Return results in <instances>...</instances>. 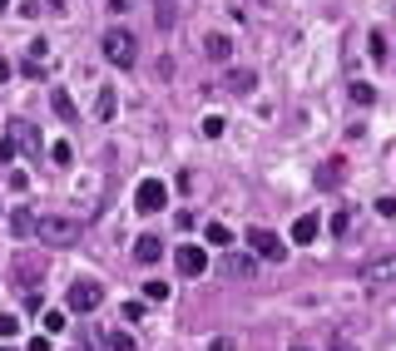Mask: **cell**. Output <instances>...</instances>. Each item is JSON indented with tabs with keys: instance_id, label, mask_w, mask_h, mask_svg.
<instances>
[{
	"instance_id": "cell-1",
	"label": "cell",
	"mask_w": 396,
	"mask_h": 351,
	"mask_svg": "<svg viewBox=\"0 0 396 351\" xmlns=\"http://www.w3.org/2000/svg\"><path fill=\"white\" fill-rule=\"evenodd\" d=\"M80 218H60V213H40L35 218V238L40 243H50V248H70V243H80Z\"/></svg>"
},
{
	"instance_id": "cell-2",
	"label": "cell",
	"mask_w": 396,
	"mask_h": 351,
	"mask_svg": "<svg viewBox=\"0 0 396 351\" xmlns=\"http://www.w3.org/2000/svg\"><path fill=\"white\" fill-rule=\"evenodd\" d=\"M99 50H104V60H109V65H119V70H134V60H139V45H134L129 30H109Z\"/></svg>"
},
{
	"instance_id": "cell-3",
	"label": "cell",
	"mask_w": 396,
	"mask_h": 351,
	"mask_svg": "<svg viewBox=\"0 0 396 351\" xmlns=\"http://www.w3.org/2000/svg\"><path fill=\"white\" fill-rule=\"evenodd\" d=\"M104 302V287L94 282V277H80V282H70V292H65V312H94Z\"/></svg>"
},
{
	"instance_id": "cell-4",
	"label": "cell",
	"mask_w": 396,
	"mask_h": 351,
	"mask_svg": "<svg viewBox=\"0 0 396 351\" xmlns=\"http://www.w3.org/2000/svg\"><path fill=\"white\" fill-rule=\"evenodd\" d=\"M248 248H253V257H267V262H282V257H288L282 238H277V232H267V227H253V232H248Z\"/></svg>"
},
{
	"instance_id": "cell-5",
	"label": "cell",
	"mask_w": 396,
	"mask_h": 351,
	"mask_svg": "<svg viewBox=\"0 0 396 351\" xmlns=\"http://www.w3.org/2000/svg\"><path fill=\"white\" fill-rule=\"evenodd\" d=\"M163 203H168L163 179H144V184H139V193H134V208H139V213H159Z\"/></svg>"
},
{
	"instance_id": "cell-6",
	"label": "cell",
	"mask_w": 396,
	"mask_h": 351,
	"mask_svg": "<svg viewBox=\"0 0 396 351\" xmlns=\"http://www.w3.org/2000/svg\"><path fill=\"white\" fill-rule=\"evenodd\" d=\"M174 262H179L184 277H203V272H208V253H203L198 243H184V248L174 253Z\"/></svg>"
},
{
	"instance_id": "cell-7",
	"label": "cell",
	"mask_w": 396,
	"mask_h": 351,
	"mask_svg": "<svg viewBox=\"0 0 396 351\" xmlns=\"http://www.w3.org/2000/svg\"><path fill=\"white\" fill-rule=\"evenodd\" d=\"M6 134H10L15 144H25V149L40 158V129H35V124H25V119H10V129H6Z\"/></svg>"
},
{
	"instance_id": "cell-8",
	"label": "cell",
	"mask_w": 396,
	"mask_h": 351,
	"mask_svg": "<svg viewBox=\"0 0 396 351\" xmlns=\"http://www.w3.org/2000/svg\"><path fill=\"white\" fill-rule=\"evenodd\" d=\"M347 179V158H327L322 168H317V188H337Z\"/></svg>"
},
{
	"instance_id": "cell-9",
	"label": "cell",
	"mask_w": 396,
	"mask_h": 351,
	"mask_svg": "<svg viewBox=\"0 0 396 351\" xmlns=\"http://www.w3.org/2000/svg\"><path fill=\"white\" fill-rule=\"evenodd\" d=\"M317 232H322V223H317V213H302L298 223H293V243H317Z\"/></svg>"
},
{
	"instance_id": "cell-10",
	"label": "cell",
	"mask_w": 396,
	"mask_h": 351,
	"mask_svg": "<svg viewBox=\"0 0 396 351\" xmlns=\"http://www.w3.org/2000/svg\"><path fill=\"white\" fill-rule=\"evenodd\" d=\"M35 277H45V267H35V257H20V262H15V282H20L25 292H35Z\"/></svg>"
},
{
	"instance_id": "cell-11",
	"label": "cell",
	"mask_w": 396,
	"mask_h": 351,
	"mask_svg": "<svg viewBox=\"0 0 396 351\" xmlns=\"http://www.w3.org/2000/svg\"><path fill=\"white\" fill-rule=\"evenodd\" d=\"M10 232H15V238H35V213L30 208H15L10 213Z\"/></svg>"
},
{
	"instance_id": "cell-12",
	"label": "cell",
	"mask_w": 396,
	"mask_h": 351,
	"mask_svg": "<svg viewBox=\"0 0 396 351\" xmlns=\"http://www.w3.org/2000/svg\"><path fill=\"white\" fill-rule=\"evenodd\" d=\"M228 89H233V94H253V89H258V75H253V70H228Z\"/></svg>"
},
{
	"instance_id": "cell-13",
	"label": "cell",
	"mask_w": 396,
	"mask_h": 351,
	"mask_svg": "<svg viewBox=\"0 0 396 351\" xmlns=\"http://www.w3.org/2000/svg\"><path fill=\"white\" fill-rule=\"evenodd\" d=\"M134 257L149 267V262H159V257H163V243H159V238H139V243H134Z\"/></svg>"
},
{
	"instance_id": "cell-14",
	"label": "cell",
	"mask_w": 396,
	"mask_h": 351,
	"mask_svg": "<svg viewBox=\"0 0 396 351\" xmlns=\"http://www.w3.org/2000/svg\"><path fill=\"white\" fill-rule=\"evenodd\" d=\"M203 50H208V60H228V54H233V40H228V35H208Z\"/></svg>"
},
{
	"instance_id": "cell-15",
	"label": "cell",
	"mask_w": 396,
	"mask_h": 351,
	"mask_svg": "<svg viewBox=\"0 0 396 351\" xmlns=\"http://www.w3.org/2000/svg\"><path fill=\"white\" fill-rule=\"evenodd\" d=\"M50 104H54V114H60V119H70V124L80 119V109H75V99H70L65 89H54V94H50Z\"/></svg>"
},
{
	"instance_id": "cell-16",
	"label": "cell",
	"mask_w": 396,
	"mask_h": 351,
	"mask_svg": "<svg viewBox=\"0 0 396 351\" xmlns=\"http://www.w3.org/2000/svg\"><path fill=\"white\" fill-rule=\"evenodd\" d=\"M228 272H233V277H253V272H258V257H253V253H233V257H228Z\"/></svg>"
},
{
	"instance_id": "cell-17",
	"label": "cell",
	"mask_w": 396,
	"mask_h": 351,
	"mask_svg": "<svg viewBox=\"0 0 396 351\" xmlns=\"http://www.w3.org/2000/svg\"><path fill=\"white\" fill-rule=\"evenodd\" d=\"M94 119H104V124L115 119V89H109V84H104V89H99V99H94Z\"/></svg>"
},
{
	"instance_id": "cell-18",
	"label": "cell",
	"mask_w": 396,
	"mask_h": 351,
	"mask_svg": "<svg viewBox=\"0 0 396 351\" xmlns=\"http://www.w3.org/2000/svg\"><path fill=\"white\" fill-rule=\"evenodd\" d=\"M362 277H396V253H391V257H376V262H367V267H362Z\"/></svg>"
},
{
	"instance_id": "cell-19",
	"label": "cell",
	"mask_w": 396,
	"mask_h": 351,
	"mask_svg": "<svg viewBox=\"0 0 396 351\" xmlns=\"http://www.w3.org/2000/svg\"><path fill=\"white\" fill-rule=\"evenodd\" d=\"M203 238H208L213 248H233V232L223 227V223H208V227H203Z\"/></svg>"
},
{
	"instance_id": "cell-20",
	"label": "cell",
	"mask_w": 396,
	"mask_h": 351,
	"mask_svg": "<svg viewBox=\"0 0 396 351\" xmlns=\"http://www.w3.org/2000/svg\"><path fill=\"white\" fill-rule=\"evenodd\" d=\"M367 54H372L376 65H386V54H391V50H386V35H381V30H372V35H367Z\"/></svg>"
},
{
	"instance_id": "cell-21",
	"label": "cell",
	"mask_w": 396,
	"mask_h": 351,
	"mask_svg": "<svg viewBox=\"0 0 396 351\" xmlns=\"http://www.w3.org/2000/svg\"><path fill=\"white\" fill-rule=\"evenodd\" d=\"M144 297H149V302H168V297H174V287L159 282V277H149V282H144Z\"/></svg>"
},
{
	"instance_id": "cell-22",
	"label": "cell",
	"mask_w": 396,
	"mask_h": 351,
	"mask_svg": "<svg viewBox=\"0 0 396 351\" xmlns=\"http://www.w3.org/2000/svg\"><path fill=\"white\" fill-rule=\"evenodd\" d=\"M154 25H159V30L174 25V0H159V6H154Z\"/></svg>"
},
{
	"instance_id": "cell-23",
	"label": "cell",
	"mask_w": 396,
	"mask_h": 351,
	"mask_svg": "<svg viewBox=\"0 0 396 351\" xmlns=\"http://www.w3.org/2000/svg\"><path fill=\"white\" fill-rule=\"evenodd\" d=\"M70 327V312H45V331L54 336V331H65Z\"/></svg>"
},
{
	"instance_id": "cell-24",
	"label": "cell",
	"mask_w": 396,
	"mask_h": 351,
	"mask_svg": "<svg viewBox=\"0 0 396 351\" xmlns=\"http://www.w3.org/2000/svg\"><path fill=\"white\" fill-rule=\"evenodd\" d=\"M223 129H228V124H223V114H208V119H203V134L208 139H223Z\"/></svg>"
},
{
	"instance_id": "cell-25",
	"label": "cell",
	"mask_w": 396,
	"mask_h": 351,
	"mask_svg": "<svg viewBox=\"0 0 396 351\" xmlns=\"http://www.w3.org/2000/svg\"><path fill=\"white\" fill-rule=\"evenodd\" d=\"M50 158L65 168V163H75V149H70V144H50Z\"/></svg>"
},
{
	"instance_id": "cell-26",
	"label": "cell",
	"mask_w": 396,
	"mask_h": 351,
	"mask_svg": "<svg viewBox=\"0 0 396 351\" xmlns=\"http://www.w3.org/2000/svg\"><path fill=\"white\" fill-rule=\"evenodd\" d=\"M372 99H376V89H372V84H357V80H352V104H372Z\"/></svg>"
},
{
	"instance_id": "cell-27",
	"label": "cell",
	"mask_w": 396,
	"mask_h": 351,
	"mask_svg": "<svg viewBox=\"0 0 396 351\" xmlns=\"http://www.w3.org/2000/svg\"><path fill=\"white\" fill-rule=\"evenodd\" d=\"M332 232H347L352 227V208H342V213H332V223H327Z\"/></svg>"
},
{
	"instance_id": "cell-28",
	"label": "cell",
	"mask_w": 396,
	"mask_h": 351,
	"mask_svg": "<svg viewBox=\"0 0 396 351\" xmlns=\"http://www.w3.org/2000/svg\"><path fill=\"white\" fill-rule=\"evenodd\" d=\"M119 317H124V322H144V302H124Z\"/></svg>"
},
{
	"instance_id": "cell-29",
	"label": "cell",
	"mask_w": 396,
	"mask_h": 351,
	"mask_svg": "<svg viewBox=\"0 0 396 351\" xmlns=\"http://www.w3.org/2000/svg\"><path fill=\"white\" fill-rule=\"evenodd\" d=\"M109 346H115V351H134V336L129 331H115V336H109Z\"/></svg>"
},
{
	"instance_id": "cell-30",
	"label": "cell",
	"mask_w": 396,
	"mask_h": 351,
	"mask_svg": "<svg viewBox=\"0 0 396 351\" xmlns=\"http://www.w3.org/2000/svg\"><path fill=\"white\" fill-rule=\"evenodd\" d=\"M15 149H20V144H15L10 134H6V139H0V163H10V158H15Z\"/></svg>"
},
{
	"instance_id": "cell-31",
	"label": "cell",
	"mask_w": 396,
	"mask_h": 351,
	"mask_svg": "<svg viewBox=\"0 0 396 351\" xmlns=\"http://www.w3.org/2000/svg\"><path fill=\"white\" fill-rule=\"evenodd\" d=\"M25 351H54V346H50V331H40V336H30V346H25Z\"/></svg>"
},
{
	"instance_id": "cell-32",
	"label": "cell",
	"mask_w": 396,
	"mask_h": 351,
	"mask_svg": "<svg viewBox=\"0 0 396 351\" xmlns=\"http://www.w3.org/2000/svg\"><path fill=\"white\" fill-rule=\"evenodd\" d=\"M20 331V317H0V336H15Z\"/></svg>"
},
{
	"instance_id": "cell-33",
	"label": "cell",
	"mask_w": 396,
	"mask_h": 351,
	"mask_svg": "<svg viewBox=\"0 0 396 351\" xmlns=\"http://www.w3.org/2000/svg\"><path fill=\"white\" fill-rule=\"evenodd\" d=\"M45 54H50V45H45V40H30V60H40V65H45Z\"/></svg>"
},
{
	"instance_id": "cell-34",
	"label": "cell",
	"mask_w": 396,
	"mask_h": 351,
	"mask_svg": "<svg viewBox=\"0 0 396 351\" xmlns=\"http://www.w3.org/2000/svg\"><path fill=\"white\" fill-rule=\"evenodd\" d=\"M376 213L381 218H396V198H376Z\"/></svg>"
},
{
	"instance_id": "cell-35",
	"label": "cell",
	"mask_w": 396,
	"mask_h": 351,
	"mask_svg": "<svg viewBox=\"0 0 396 351\" xmlns=\"http://www.w3.org/2000/svg\"><path fill=\"white\" fill-rule=\"evenodd\" d=\"M327 351H352V341H347V331H337V336H332V346H327Z\"/></svg>"
},
{
	"instance_id": "cell-36",
	"label": "cell",
	"mask_w": 396,
	"mask_h": 351,
	"mask_svg": "<svg viewBox=\"0 0 396 351\" xmlns=\"http://www.w3.org/2000/svg\"><path fill=\"white\" fill-rule=\"evenodd\" d=\"M208 351H238V346H233L228 336H213V341H208Z\"/></svg>"
},
{
	"instance_id": "cell-37",
	"label": "cell",
	"mask_w": 396,
	"mask_h": 351,
	"mask_svg": "<svg viewBox=\"0 0 396 351\" xmlns=\"http://www.w3.org/2000/svg\"><path fill=\"white\" fill-rule=\"evenodd\" d=\"M0 80H10V60H6V54H0Z\"/></svg>"
},
{
	"instance_id": "cell-38",
	"label": "cell",
	"mask_w": 396,
	"mask_h": 351,
	"mask_svg": "<svg viewBox=\"0 0 396 351\" xmlns=\"http://www.w3.org/2000/svg\"><path fill=\"white\" fill-rule=\"evenodd\" d=\"M6 10H10V0H0V15H6Z\"/></svg>"
},
{
	"instance_id": "cell-39",
	"label": "cell",
	"mask_w": 396,
	"mask_h": 351,
	"mask_svg": "<svg viewBox=\"0 0 396 351\" xmlns=\"http://www.w3.org/2000/svg\"><path fill=\"white\" fill-rule=\"evenodd\" d=\"M293 351H312V346H302V341H298V346H293Z\"/></svg>"
},
{
	"instance_id": "cell-40",
	"label": "cell",
	"mask_w": 396,
	"mask_h": 351,
	"mask_svg": "<svg viewBox=\"0 0 396 351\" xmlns=\"http://www.w3.org/2000/svg\"><path fill=\"white\" fill-rule=\"evenodd\" d=\"M0 351H15V346H0Z\"/></svg>"
},
{
	"instance_id": "cell-41",
	"label": "cell",
	"mask_w": 396,
	"mask_h": 351,
	"mask_svg": "<svg viewBox=\"0 0 396 351\" xmlns=\"http://www.w3.org/2000/svg\"><path fill=\"white\" fill-rule=\"evenodd\" d=\"M80 351H85V346H80Z\"/></svg>"
}]
</instances>
